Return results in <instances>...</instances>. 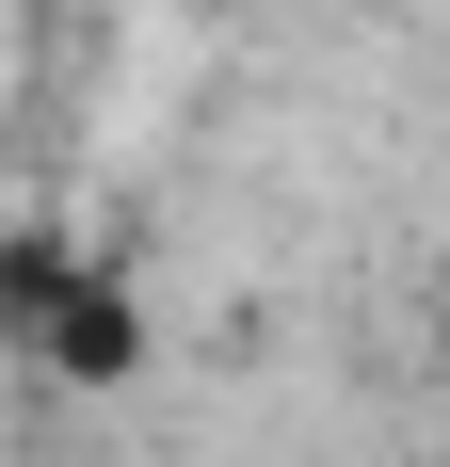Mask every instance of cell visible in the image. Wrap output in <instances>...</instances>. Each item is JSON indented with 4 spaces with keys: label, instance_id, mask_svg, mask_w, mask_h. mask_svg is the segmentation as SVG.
I'll list each match as a JSON object with an SVG mask.
<instances>
[{
    "label": "cell",
    "instance_id": "obj_1",
    "mask_svg": "<svg viewBox=\"0 0 450 467\" xmlns=\"http://www.w3.org/2000/svg\"><path fill=\"white\" fill-rule=\"evenodd\" d=\"M16 323H33V355H48L65 387H113V371L145 355V323H129V290H97V275H65V258L33 275V306H16Z\"/></svg>",
    "mask_w": 450,
    "mask_h": 467
}]
</instances>
